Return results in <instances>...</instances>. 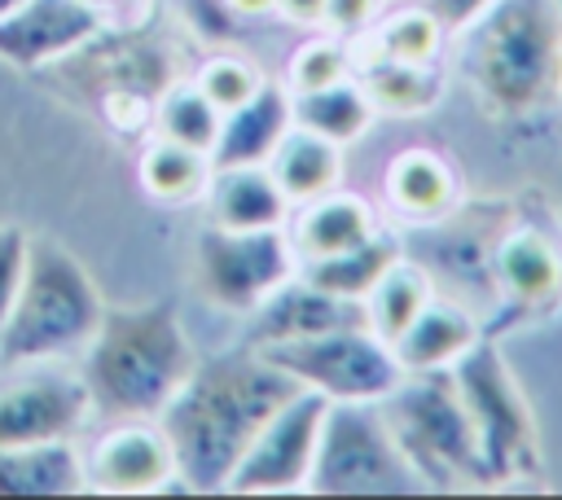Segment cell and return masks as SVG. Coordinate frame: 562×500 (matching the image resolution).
Instances as JSON below:
<instances>
[{
    "label": "cell",
    "instance_id": "obj_1",
    "mask_svg": "<svg viewBox=\"0 0 562 500\" xmlns=\"http://www.w3.org/2000/svg\"><path fill=\"white\" fill-rule=\"evenodd\" d=\"M303 386L268 364L255 346L193 364L184 386L154 417L176 452L189 491H224L263 421Z\"/></svg>",
    "mask_w": 562,
    "mask_h": 500
},
{
    "label": "cell",
    "instance_id": "obj_2",
    "mask_svg": "<svg viewBox=\"0 0 562 500\" xmlns=\"http://www.w3.org/2000/svg\"><path fill=\"white\" fill-rule=\"evenodd\" d=\"M198 355L184 333V320L167 303L105 307L92 342L79 355V377L92 395V408L123 421H154L167 399L184 386Z\"/></svg>",
    "mask_w": 562,
    "mask_h": 500
},
{
    "label": "cell",
    "instance_id": "obj_3",
    "mask_svg": "<svg viewBox=\"0 0 562 500\" xmlns=\"http://www.w3.org/2000/svg\"><path fill=\"white\" fill-rule=\"evenodd\" d=\"M461 75L496 114H527L558 92L562 79V4L492 0L461 31Z\"/></svg>",
    "mask_w": 562,
    "mask_h": 500
},
{
    "label": "cell",
    "instance_id": "obj_4",
    "mask_svg": "<svg viewBox=\"0 0 562 500\" xmlns=\"http://www.w3.org/2000/svg\"><path fill=\"white\" fill-rule=\"evenodd\" d=\"M105 316V298L79 254H70L57 237H31L26 272L9 320L0 325V364H44L83 355L97 325Z\"/></svg>",
    "mask_w": 562,
    "mask_h": 500
},
{
    "label": "cell",
    "instance_id": "obj_5",
    "mask_svg": "<svg viewBox=\"0 0 562 500\" xmlns=\"http://www.w3.org/2000/svg\"><path fill=\"white\" fill-rule=\"evenodd\" d=\"M386 430L426 491H470L487 487L474 425L457 395L452 368L404 373V382L382 399Z\"/></svg>",
    "mask_w": 562,
    "mask_h": 500
},
{
    "label": "cell",
    "instance_id": "obj_6",
    "mask_svg": "<svg viewBox=\"0 0 562 500\" xmlns=\"http://www.w3.org/2000/svg\"><path fill=\"white\" fill-rule=\"evenodd\" d=\"M452 382H457V395L474 425L487 487L540 478V469H544L540 430H536L531 404L518 390L505 355L492 342H479L470 355H461L452 364Z\"/></svg>",
    "mask_w": 562,
    "mask_h": 500
},
{
    "label": "cell",
    "instance_id": "obj_7",
    "mask_svg": "<svg viewBox=\"0 0 562 500\" xmlns=\"http://www.w3.org/2000/svg\"><path fill=\"white\" fill-rule=\"evenodd\" d=\"M307 491L321 496H400L422 491L408 461L400 456L382 404L329 399Z\"/></svg>",
    "mask_w": 562,
    "mask_h": 500
},
{
    "label": "cell",
    "instance_id": "obj_8",
    "mask_svg": "<svg viewBox=\"0 0 562 500\" xmlns=\"http://www.w3.org/2000/svg\"><path fill=\"white\" fill-rule=\"evenodd\" d=\"M268 364L290 373L299 386L321 390L325 399H351V404H382L400 382L404 368L369 325H338L312 338L255 346Z\"/></svg>",
    "mask_w": 562,
    "mask_h": 500
},
{
    "label": "cell",
    "instance_id": "obj_9",
    "mask_svg": "<svg viewBox=\"0 0 562 500\" xmlns=\"http://www.w3.org/2000/svg\"><path fill=\"white\" fill-rule=\"evenodd\" d=\"M198 289L211 307L233 316H255L290 276H299V254L290 228H215L206 224L193 246Z\"/></svg>",
    "mask_w": 562,
    "mask_h": 500
},
{
    "label": "cell",
    "instance_id": "obj_10",
    "mask_svg": "<svg viewBox=\"0 0 562 500\" xmlns=\"http://www.w3.org/2000/svg\"><path fill=\"white\" fill-rule=\"evenodd\" d=\"M325 412H329V399L321 390H307L303 386L299 395H290L263 421V430L255 434V443L237 461V469H233V478H228L224 491H237V496H290V491H307Z\"/></svg>",
    "mask_w": 562,
    "mask_h": 500
},
{
    "label": "cell",
    "instance_id": "obj_11",
    "mask_svg": "<svg viewBox=\"0 0 562 500\" xmlns=\"http://www.w3.org/2000/svg\"><path fill=\"white\" fill-rule=\"evenodd\" d=\"M83 474L88 491L101 496H158L184 487L167 434L158 430V421L145 417H123L105 425L83 452Z\"/></svg>",
    "mask_w": 562,
    "mask_h": 500
},
{
    "label": "cell",
    "instance_id": "obj_12",
    "mask_svg": "<svg viewBox=\"0 0 562 500\" xmlns=\"http://www.w3.org/2000/svg\"><path fill=\"white\" fill-rule=\"evenodd\" d=\"M105 31V13L88 0H22L0 18V57L18 70H44L75 57Z\"/></svg>",
    "mask_w": 562,
    "mask_h": 500
},
{
    "label": "cell",
    "instance_id": "obj_13",
    "mask_svg": "<svg viewBox=\"0 0 562 500\" xmlns=\"http://www.w3.org/2000/svg\"><path fill=\"white\" fill-rule=\"evenodd\" d=\"M92 412L79 373H31L0 390V447L79 439Z\"/></svg>",
    "mask_w": 562,
    "mask_h": 500
},
{
    "label": "cell",
    "instance_id": "obj_14",
    "mask_svg": "<svg viewBox=\"0 0 562 500\" xmlns=\"http://www.w3.org/2000/svg\"><path fill=\"white\" fill-rule=\"evenodd\" d=\"M492 285L514 311H549L562 303V246L536 228L518 224L492 246Z\"/></svg>",
    "mask_w": 562,
    "mask_h": 500
},
{
    "label": "cell",
    "instance_id": "obj_15",
    "mask_svg": "<svg viewBox=\"0 0 562 500\" xmlns=\"http://www.w3.org/2000/svg\"><path fill=\"white\" fill-rule=\"evenodd\" d=\"M290 215H294V202L281 193L268 162L211 167L206 224L255 232V228H290Z\"/></svg>",
    "mask_w": 562,
    "mask_h": 500
},
{
    "label": "cell",
    "instance_id": "obj_16",
    "mask_svg": "<svg viewBox=\"0 0 562 500\" xmlns=\"http://www.w3.org/2000/svg\"><path fill=\"white\" fill-rule=\"evenodd\" d=\"M338 325H364V303H347L334 298L325 289H316L303 276H290L255 316H250V338L246 346H277V342H294V338H312Z\"/></svg>",
    "mask_w": 562,
    "mask_h": 500
},
{
    "label": "cell",
    "instance_id": "obj_17",
    "mask_svg": "<svg viewBox=\"0 0 562 500\" xmlns=\"http://www.w3.org/2000/svg\"><path fill=\"white\" fill-rule=\"evenodd\" d=\"M382 189H386V206L408 224H439L461 202V180H457L452 162L422 145L400 149L386 162Z\"/></svg>",
    "mask_w": 562,
    "mask_h": 500
},
{
    "label": "cell",
    "instance_id": "obj_18",
    "mask_svg": "<svg viewBox=\"0 0 562 500\" xmlns=\"http://www.w3.org/2000/svg\"><path fill=\"white\" fill-rule=\"evenodd\" d=\"M294 127V92L272 79L259 83V92L224 114V127H220V140L211 149V167H246V162H268L281 145V136Z\"/></svg>",
    "mask_w": 562,
    "mask_h": 500
},
{
    "label": "cell",
    "instance_id": "obj_19",
    "mask_svg": "<svg viewBox=\"0 0 562 500\" xmlns=\"http://www.w3.org/2000/svg\"><path fill=\"white\" fill-rule=\"evenodd\" d=\"M373 232H378V215L360 193L329 189V193L294 206V215H290V241H294L299 263L347 254V250L364 246Z\"/></svg>",
    "mask_w": 562,
    "mask_h": 500
},
{
    "label": "cell",
    "instance_id": "obj_20",
    "mask_svg": "<svg viewBox=\"0 0 562 500\" xmlns=\"http://www.w3.org/2000/svg\"><path fill=\"white\" fill-rule=\"evenodd\" d=\"M479 342H483V329L461 303L430 298L422 316L391 342V351L404 373H443L461 355H470Z\"/></svg>",
    "mask_w": 562,
    "mask_h": 500
},
{
    "label": "cell",
    "instance_id": "obj_21",
    "mask_svg": "<svg viewBox=\"0 0 562 500\" xmlns=\"http://www.w3.org/2000/svg\"><path fill=\"white\" fill-rule=\"evenodd\" d=\"M88 491L75 439L0 447V496H79Z\"/></svg>",
    "mask_w": 562,
    "mask_h": 500
},
{
    "label": "cell",
    "instance_id": "obj_22",
    "mask_svg": "<svg viewBox=\"0 0 562 500\" xmlns=\"http://www.w3.org/2000/svg\"><path fill=\"white\" fill-rule=\"evenodd\" d=\"M356 79L378 114L391 118H413L439 105L443 96V75L439 61L417 66V61H395V57H364L356 53Z\"/></svg>",
    "mask_w": 562,
    "mask_h": 500
},
{
    "label": "cell",
    "instance_id": "obj_23",
    "mask_svg": "<svg viewBox=\"0 0 562 500\" xmlns=\"http://www.w3.org/2000/svg\"><path fill=\"white\" fill-rule=\"evenodd\" d=\"M268 167H272L281 193L294 206H303V202L338 189V180H342V145H334V140H325V136H316V132L294 123L281 136L277 154L268 158Z\"/></svg>",
    "mask_w": 562,
    "mask_h": 500
},
{
    "label": "cell",
    "instance_id": "obj_24",
    "mask_svg": "<svg viewBox=\"0 0 562 500\" xmlns=\"http://www.w3.org/2000/svg\"><path fill=\"white\" fill-rule=\"evenodd\" d=\"M443 44H448V31H443V22L435 18V9L422 4V0H408V4L391 9L382 22H373L364 35H356V39H351V53L430 66V61H439Z\"/></svg>",
    "mask_w": 562,
    "mask_h": 500
},
{
    "label": "cell",
    "instance_id": "obj_25",
    "mask_svg": "<svg viewBox=\"0 0 562 500\" xmlns=\"http://www.w3.org/2000/svg\"><path fill=\"white\" fill-rule=\"evenodd\" d=\"M404 259V246L400 237L391 232H373L364 246L347 250V254H329V259H312V263H299V276L312 281L316 289L334 294V298H347V303H364V294L382 281V272Z\"/></svg>",
    "mask_w": 562,
    "mask_h": 500
},
{
    "label": "cell",
    "instance_id": "obj_26",
    "mask_svg": "<svg viewBox=\"0 0 562 500\" xmlns=\"http://www.w3.org/2000/svg\"><path fill=\"white\" fill-rule=\"evenodd\" d=\"M140 189L162 202V206H189L198 197H206V184H211V158L198 154V149H184L176 140H162L154 136L140 154Z\"/></svg>",
    "mask_w": 562,
    "mask_h": 500
},
{
    "label": "cell",
    "instance_id": "obj_27",
    "mask_svg": "<svg viewBox=\"0 0 562 500\" xmlns=\"http://www.w3.org/2000/svg\"><path fill=\"white\" fill-rule=\"evenodd\" d=\"M435 298V285H430V272L408 263V259H395L382 281L364 294V325L382 338V342H395L417 316L422 307Z\"/></svg>",
    "mask_w": 562,
    "mask_h": 500
},
{
    "label": "cell",
    "instance_id": "obj_28",
    "mask_svg": "<svg viewBox=\"0 0 562 500\" xmlns=\"http://www.w3.org/2000/svg\"><path fill=\"white\" fill-rule=\"evenodd\" d=\"M373 118H378V110L369 105V96H364L356 75L342 79V83H329L321 92L294 96V123L316 132V136H325V140H334V145H356L369 132Z\"/></svg>",
    "mask_w": 562,
    "mask_h": 500
},
{
    "label": "cell",
    "instance_id": "obj_29",
    "mask_svg": "<svg viewBox=\"0 0 562 500\" xmlns=\"http://www.w3.org/2000/svg\"><path fill=\"white\" fill-rule=\"evenodd\" d=\"M220 127H224V114L202 96V88L189 79H176L158 101H154V136L162 140H176L184 149H198L211 158L215 140H220Z\"/></svg>",
    "mask_w": 562,
    "mask_h": 500
},
{
    "label": "cell",
    "instance_id": "obj_30",
    "mask_svg": "<svg viewBox=\"0 0 562 500\" xmlns=\"http://www.w3.org/2000/svg\"><path fill=\"white\" fill-rule=\"evenodd\" d=\"M351 75H356V53H351L347 35L329 31V35H312L294 48V57L285 66V88L294 96H303V92H321L329 83H342Z\"/></svg>",
    "mask_w": 562,
    "mask_h": 500
},
{
    "label": "cell",
    "instance_id": "obj_31",
    "mask_svg": "<svg viewBox=\"0 0 562 500\" xmlns=\"http://www.w3.org/2000/svg\"><path fill=\"white\" fill-rule=\"evenodd\" d=\"M193 83L202 88V96H206L220 114H233V110H241V105L259 92L263 75H259V66H255V61L220 53V57H206V61L198 66Z\"/></svg>",
    "mask_w": 562,
    "mask_h": 500
},
{
    "label": "cell",
    "instance_id": "obj_32",
    "mask_svg": "<svg viewBox=\"0 0 562 500\" xmlns=\"http://www.w3.org/2000/svg\"><path fill=\"white\" fill-rule=\"evenodd\" d=\"M26 246H31V232L22 224L0 219V325L9 320V307H13L22 272H26Z\"/></svg>",
    "mask_w": 562,
    "mask_h": 500
},
{
    "label": "cell",
    "instance_id": "obj_33",
    "mask_svg": "<svg viewBox=\"0 0 562 500\" xmlns=\"http://www.w3.org/2000/svg\"><path fill=\"white\" fill-rule=\"evenodd\" d=\"M378 13H382V0H325V22L321 26H329L334 35L356 39L378 22Z\"/></svg>",
    "mask_w": 562,
    "mask_h": 500
},
{
    "label": "cell",
    "instance_id": "obj_34",
    "mask_svg": "<svg viewBox=\"0 0 562 500\" xmlns=\"http://www.w3.org/2000/svg\"><path fill=\"white\" fill-rule=\"evenodd\" d=\"M180 13L189 26H198L206 39H233L241 31V22L228 13L224 0H180Z\"/></svg>",
    "mask_w": 562,
    "mask_h": 500
},
{
    "label": "cell",
    "instance_id": "obj_35",
    "mask_svg": "<svg viewBox=\"0 0 562 500\" xmlns=\"http://www.w3.org/2000/svg\"><path fill=\"white\" fill-rule=\"evenodd\" d=\"M277 18H285L290 26H321L325 0H277Z\"/></svg>",
    "mask_w": 562,
    "mask_h": 500
},
{
    "label": "cell",
    "instance_id": "obj_36",
    "mask_svg": "<svg viewBox=\"0 0 562 500\" xmlns=\"http://www.w3.org/2000/svg\"><path fill=\"white\" fill-rule=\"evenodd\" d=\"M224 4H228V13L237 22H259V18L277 13V0H224Z\"/></svg>",
    "mask_w": 562,
    "mask_h": 500
},
{
    "label": "cell",
    "instance_id": "obj_37",
    "mask_svg": "<svg viewBox=\"0 0 562 500\" xmlns=\"http://www.w3.org/2000/svg\"><path fill=\"white\" fill-rule=\"evenodd\" d=\"M88 4H92V9H101V13H105V22H110V18L119 22V4H123V0H88Z\"/></svg>",
    "mask_w": 562,
    "mask_h": 500
},
{
    "label": "cell",
    "instance_id": "obj_38",
    "mask_svg": "<svg viewBox=\"0 0 562 500\" xmlns=\"http://www.w3.org/2000/svg\"><path fill=\"white\" fill-rule=\"evenodd\" d=\"M18 4H22V0H0V18H4V13H13Z\"/></svg>",
    "mask_w": 562,
    "mask_h": 500
},
{
    "label": "cell",
    "instance_id": "obj_39",
    "mask_svg": "<svg viewBox=\"0 0 562 500\" xmlns=\"http://www.w3.org/2000/svg\"><path fill=\"white\" fill-rule=\"evenodd\" d=\"M558 92H562V79H558Z\"/></svg>",
    "mask_w": 562,
    "mask_h": 500
}]
</instances>
